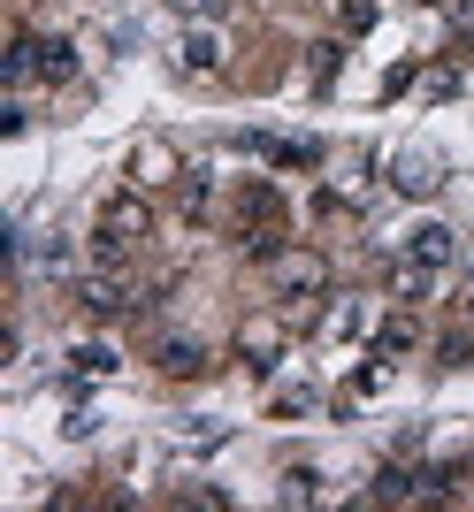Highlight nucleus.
I'll list each match as a JSON object with an SVG mask.
<instances>
[{
  "label": "nucleus",
  "instance_id": "20e7f679",
  "mask_svg": "<svg viewBox=\"0 0 474 512\" xmlns=\"http://www.w3.org/2000/svg\"><path fill=\"white\" fill-rule=\"evenodd\" d=\"M390 184L406 199H429L436 184H444V161H436V153H398V176H390Z\"/></svg>",
  "mask_w": 474,
  "mask_h": 512
},
{
  "label": "nucleus",
  "instance_id": "6e6552de",
  "mask_svg": "<svg viewBox=\"0 0 474 512\" xmlns=\"http://www.w3.org/2000/svg\"><path fill=\"white\" fill-rule=\"evenodd\" d=\"M199 367H207V344H192V337L161 344V375H199Z\"/></svg>",
  "mask_w": 474,
  "mask_h": 512
},
{
  "label": "nucleus",
  "instance_id": "f257e3e1",
  "mask_svg": "<svg viewBox=\"0 0 474 512\" xmlns=\"http://www.w3.org/2000/svg\"><path fill=\"white\" fill-rule=\"evenodd\" d=\"M146 230H153L146 199H108V207H100V230H92V253H100V260H123V253L146 245Z\"/></svg>",
  "mask_w": 474,
  "mask_h": 512
},
{
  "label": "nucleus",
  "instance_id": "dca6fc26",
  "mask_svg": "<svg viewBox=\"0 0 474 512\" xmlns=\"http://www.w3.org/2000/svg\"><path fill=\"white\" fill-rule=\"evenodd\" d=\"M452 23H459V31H474V0H459V16H452Z\"/></svg>",
  "mask_w": 474,
  "mask_h": 512
},
{
  "label": "nucleus",
  "instance_id": "423d86ee",
  "mask_svg": "<svg viewBox=\"0 0 474 512\" xmlns=\"http://www.w3.org/2000/svg\"><path fill=\"white\" fill-rule=\"evenodd\" d=\"M245 146H253L260 161H276V169H314V161H322L306 138H245Z\"/></svg>",
  "mask_w": 474,
  "mask_h": 512
},
{
  "label": "nucleus",
  "instance_id": "9b49d317",
  "mask_svg": "<svg viewBox=\"0 0 474 512\" xmlns=\"http://www.w3.org/2000/svg\"><path fill=\"white\" fill-rule=\"evenodd\" d=\"M176 62L207 77V69H222V46H215V39H184V54H176Z\"/></svg>",
  "mask_w": 474,
  "mask_h": 512
},
{
  "label": "nucleus",
  "instance_id": "2eb2a0df",
  "mask_svg": "<svg viewBox=\"0 0 474 512\" xmlns=\"http://www.w3.org/2000/svg\"><path fill=\"white\" fill-rule=\"evenodd\" d=\"M345 23H352V31H367V23H375V0H345Z\"/></svg>",
  "mask_w": 474,
  "mask_h": 512
},
{
  "label": "nucleus",
  "instance_id": "4468645a",
  "mask_svg": "<svg viewBox=\"0 0 474 512\" xmlns=\"http://www.w3.org/2000/svg\"><path fill=\"white\" fill-rule=\"evenodd\" d=\"M176 16H222V8H230V0H169Z\"/></svg>",
  "mask_w": 474,
  "mask_h": 512
},
{
  "label": "nucleus",
  "instance_id": "ddd939ff",
  "mask_svg": "<svg viewBox=\"0 0 474 512\" xmlns=\"http://www.w3.org/2000/svg\"><path fill=\"white\" fill-rule=\"evenodd\" d=\"M467 352H474V337H444V344H436V360H444V367H467Z\"/></svg>",
  "mask_w": 474,
  "mask_h": 512
},
{
  "label": "nucleus",
  "instance_id": "1a4fd4ad",
  "mask_svg": "<svg viewBox=\"0 0 474 512\" xmlns=\"http://www.w3.org/2000/svg\"><path fill=\"white\" fill-rule=\"evenodd\" d=\"M276 352H283V329H276V321H253V329H245V360L276 367Z\"/></svg>",
  "mask_w": 474,
  "mask_h": 512
},
{
  "label": "nucleus",
  "instance_id": "f3484780",
  "mask_svg": "<svg viewBox=\"0 0 474 512\" xmlns=\"http://www.w3.org/2000/svg\"><path fill=\"white\" fill-rule=\"evenodd\" d=\"M467 321H474V291H467Z\"/></svg>",
  "mask_w": 474,
  "mask_h": 512
},
{
  "label": "nucleus",
  "instance_id": "9d476101",
  "mask_svg": "<svg viewBox=\"0 0 474 512\" xmlns=\"http://www.w3.org/2000/svg\"><path fill=\"white\" fill-rule=\"evenodd\" d=\"M69 69H77V54H69V39H39V77H54V85H62Z\"/></svg>",
  "mask_w": 474,
  "mask_h": 512
},
{
  "label": "nucleus",
  "instance_id": "f03ea898",
  "mask_svg": "<svg viewBox=\"0 0 474 512\" xmlns=\"http://www.w3.org/2000/svg\"><path fill=\"white\" fill-rule=\"evenodd\" d=\"M322 253H268V283H276L283 299H306V291H322Z\"/></svg>",
  "mask_w": 474,
  "mask_h": 512
},
{
  "label": "nucleus",
  "instance_id": "0eeeda50",
  "mask_svg": "<svg viewBox=\"0 0 474 512\" xmlns=\"http://www.w3.org/2000/svg\"><path fill=\"white\" fill-rule=\"evenodd\" d=\"M413 344H421V329H413V314H390L383 329H375V360H406Z\"/></svg>",
  "mask_w": 474,
  "mask_h": 512
},
{
  "label": "nucleus",
  "instance_id": "7ed1b4c3",
  "mask_svg": "<svg viewBox=\"0 0 474 512\" xmlns=\"http://www.w3.org/2000/svg\"><path fill=\"white\" fill-rule=\"evenodd\" d=\"M85 306H92V314H130L138 291H130V276H115V260H108L100 276H85Z\"/></svg>",
  "mask_w": 474,
  "mask_h": 512
},
{
  "label": "nucleus",
  "instance_id": "39448f33",
  "mask_svg": "<svg viewBox=\"0 0 474 512\" xmlns=\"http://www.w3.org/2000/svg\"><path fill=\"white\" fill-rule=\"evenodd\" d=\"M452 253H459V237L444 230V222H421V230L406 237V260H429V268H444Z\"/></svg>",
  "mask_w": 474,
  "mask_h": 512
},
{
  "label": "nucleus",
  "instance_id": "f8f14e48",
  "mask_svg": "<svg viewBox=\"0 0 474 512\" xmlns=\"http://www.w3.org/2000/svg\"><path fill=\"white\" fill-rule=\"evenodd\" d=\"M337 62H345V46H314V62H306V77H314V85H329V77H337Z\"/></svg>",
  "mask_w": 474,
  "mask_h": 512
}]
</instances>
